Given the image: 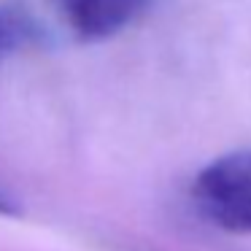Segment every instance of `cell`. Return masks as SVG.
I'll list each match as a JSON object with an SVG mask.
<instances>
[{
  "label": "cell",
  "instance_id": "cell-3",
  "mask_svg": "<svg viewBox=\"0 0 251 251\" xmlns=\"http://www.w3.org/2000/svg\"><path fill=\"white\" fill-rule=\"evenodd\" d=\"M27 38H30L27 22L8 8H0V62L11 57Z\"/></svg>",
  "mask_w": 251,
  "mask_h": 251
},
{
  "label": "cell",
  "instance_id": "cell-4",
  "mask_svg": "<svg viewBox=\"0 0 251 251\" xmlns=\"http://www.w3.org/2000/svg\"><path fill=\"white\" fill-rule=\"evenodd\" d=\"M14 213H17L14 200L8 195H3V192H0V216H14Z\"/></svg>",
  "mask_w": 251,
  "mask_h": 251
},
{
  "label": "cell",
  "instance_id": "cell-2",
  "mask_svg": "<svg viewBox=\"0 0 251 251\" xmlns=\"http://www.w3.org/2000/svg\"><path fill=\"white\" fill-rule=\"evenodd\" d=\"M65 27L81 41H105L127 30L149 0H54Z\"/></svg>",
  "mask_w": 251,
  "mask_h": 251
},
{
  "label": "cell",
  "instance_id": "cell-1",
  "mask_svg": "<svg viewBox=\"0 0 251 251\" xmlns=\"http://www.w3.org/2000/svg\"><path fill=\"white\" fill-rule=\"evenodd\" d=\"M197 211L232 235H251V149L229 151L208 162L192 184Z\"/></svg>",
  "mask_w": 251,
  "mask_h": 251
}]
</instances>
